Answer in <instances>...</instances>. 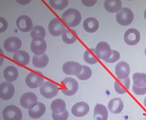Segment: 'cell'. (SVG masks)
<instances>
[{
	"instance_id": "cell-1",
	"label": "cell",
	"mask_w": 146,
	"mask_h": 120,
	"mask_svg": "<svg viewBox=\"0 0 146 120\" xmlns=\"http://www.w3.org/2000/svg\"><path fill=\"white\" fill-rule=\"evenodd\" d=\"M82 17L80 12L74 8H70L66 11L63 14L62 19L70 27L74 28L80 24Z\"/></svg>"
},
{
	"instance_id": "cell-2",
	"label": "cell",
	"mask_w": 146,
	"mask_h": 120,
	"mask_svg": "<svg viewBox=\"0 0 146 120\" xmlns=\"http://www.w3.org/2000/svg\"><path fill=\"white\" fill-rule=\"evenodd\" d=\"M132 90L135 94L141 95L146 93V74L136 73L133 76Z\"/></svg>"
},
{
	"instance_id": "cell-3",
	"label": "cell",
	"mask_w": 146,
	"mask_h": 120,
	"mask_svg": "<svg viewBox=\"0 0 146 120\" xmlns=\"http://www.w3.org/2000/svg\"><path fill=\"white\" fill-rule=\"evenodd\" d=\"M61 90L66 95L72 96L75 94L79 89L77 81L74 78L68 77L65 78L61 82Z\"/></svg>"
},
{
	"instance_id": "cell-4",
	"label": "cell",
	"mask_w": 146,
	"mask_h": 120,
	"mask_svg": "<svg viewBox=\"0 0 146 120\" xmlns=\"http://www.w3.org/2000/svg\"><path fill=\"white\" fill-rule=\"evenodd\" d=\"M134 17L133 12L130 9L127 7L121 8L116 15L117 22L123 26L130 25L132 22Z\"/></svg>"
},
{
	"instance_id": "cell-5",
	"label": "cell",
	"mask_w": 146,
	"mask_h": 120,
	"mask_svg": "<svg viewBox=\"0 0 146 120\" xmlns=\"http://www.w3.org/2000/svg\"><path fill=\"white\" fill-rule=\"evenodd\" d=\"M40 91L41 94L45 98L50 99L55 97L58 93V87L55 84L47 81L40 87Z\"/></svg>"
},
{
	"instance_id": "cell-6",
	"label": "cell",
	"mask_w": 146,
	"mask_h": 120,
	"mask_svg": "<svg viewBox=\"0 0 146 120\" xmlns=\"http://www.w3.org/2000/svg\"><path fill=\"white\" fill-rule=\"evenodd\" d=\"M94 53L97 57L106 62L111 55L112 50L108 43L102 41L97 44Z\"/></svg>"
},
{
	"instance_id": "cell-7",
	"label": "cell",
	"mask_w": 146,
	"mask_h": 120,
	"mask_svg": "<svg viewBox=\"0 0 146 120\" xmlns=\"http://www.w3.org/2000/svg\"><path fill=\"white\" fill-rule=\"evenodd\" d=\"M2 114L5 120H21L22 118L21 110L15 105H11L6 107Z\"/></svg>"
},
{
	"instance_id": "cell-8",
	"label": "cell",
	"mask_w": 146,
	"mask_h": 120,
	"mask_svg": "<svg viewBox=\"0 0 146 120\" xmlns=\"http://www.w3.org/2000/svg\"><path fill=\"white\" fill-rule=\"evenodd\" d=\"M48 28L50 34L56 37L63 34L66 30L64 24L57 18L51 20L48 24Z\"/></svg>"
},
{
	"instance_id": "cell-9",
	"label": "cell",
	"mask_w": 146,
	"mask_h": 120,
	"mask_svg": "<svg viewBox=\"0 0 146 120\" xmlns=\"http://www.w3.org/2000/svg\"><path fill=\"white\" fill-rule=\"evenodd\" d=\"M36 95L32 92H28L23 94L20 98V103L24 109H30L35 106L38 103Z\"/></svg>"
},
{
	"instance_id": "cell-10",
	"label": "cell",
	"mask_w": 146,
	"mask_h": 120,
	"mask_svg": "<svg viewBox=\"0 0 146 120\" xmlns=\"http://www.w3.org/2000/svg\"><path fill=\"white\" fill-rule=\"evenodd\" d=\"M15 92V89L13 84L5 82L0 86V97L4 100L11 99L13 97Z\"/></svg>"
},
{
	"instance_id": "cell-11",
	"label": "cell",
	"mask_w": 146,
	"mask_h": 120,
	"mask_svg": "<svg viewBox=\"0 0 146 120\" xmlns=\"http://www.w3.org/2000/svg\"><path fill=\"white\" fill-rule=\"evenodd\" d=\"M82 69V65L79 63L74 61H68L64 64L62 70L64 73L68 75L77 76Z\"/></svg>"
},
{
	"instance_id": "cell-12",
	"label": "cell",
	"mask_w": 146,
	"mask_h": 120,
	"mask_svg": "<svg viewBox=\"0 0 146 120\" xmlns=\"http://www.w3.org/2000/svg\"><path fill=\"white\" fill-rule=\"evenodd\" d=\"M22 45V42L19 38L11 37L7 38L5 41L3 46L7 52L13 53L18 51Z\"/></svg>"
},
{
	"instance_id": "cell-13",
	"label": "cell",
	"mask_w": 146,
	"mask_h": 120,
	"mask_svg": "<svg viewBox=\"0 0 146 120\" xmlns=\"http://www.w3.org/2000/svg\"><path fill=\"white\" fill-rule=\"evenodd\" d=\"M141 35L139 32L136 29L130 28L125 32L124 37L125 41L127 45H135L139 41Z\"/></svg>"
},
{
	"instance_id": "cell-14",
	"label": "cell",
	"mask_w": 146,
	"mask_h": 120,
	"mask_svg": "<svg viewBox=\"0 0 146 120\" xmlns=\"http://www.w3.org/2000/svg\"><path fill=\"white\" fill-rule=\"evenodd\" d=\"M16 25L19 30L23 32H28L33 29V24L31 19L25 15L19 16L16 21Z\"/></svg>"
},
{
	"instance_id": "cell-15",
	"label": "cell",
	"mask_w": 146,
	"mask_h": 120,
	"mask_svg": "<svg viewBox=\"0 0 146 120\" xmlns=\"http://www.w3.org/2000/svg\"><path fill=\"white\" fill-rule=\"evenodd\" d=\"M90 111L89 105L84 102H79L76 103L73 106L71 109L72 115L78 117L86 115Z\"/></svg>"
},
{
	"instance_id": "cell-16",
	"label": "cell",
	"mask_w": 146,
	"mask_h": 120,
	"mask_svg": "<svg viewBox=\"0 0 146 120\" xmlns=\"http://www.w3.org/2000/svg\"><path fill=\"white\" fill-rule=\"evenodd\" d=\"M44 80L43 77L38 73L31 72L27 77L26 83L29 88L35 89L41 86Z\"/></svg>"
},
{
	"instance_id": "cell-17",
	"label": "cell",
	"mask_w": 146,
	"mask_h": 120,
	"mask_svg": "<svg viewBox=\"0 0 146 120\" xmlns=\"http://www.w3.org/2000/svg\"><path fill=\"white\" fill-rule=\"evenodd\" d=\"M115 73L119 80L125 79L128 77L130 73L129 65L124 61H121L116 66Z\"/></svg>"
},
{
	"instance_id": "cell-18",
	"label": "cell",
	"mask_w": 146,
	"mask_h": 120,
	"mask_svg": "<svg viewBox=\"0 0 146 120\" xmlns=\"http://www.w3.org/2000/svg\"><path fill=\"white\" fill-rule=\"evenodd\" d=\"M124 105L122 100L119 98L112 99L108 103V109L111 113L118 114L122 111Z\"/></svg>"
},
{
	"instance_id": "cell-19",
	"label": "cell",
	"mask_w": 146,
	"mask_h": 120,
	"mask_svg": "<svg viewBox=\"0 0 146 120\" xmlns=\"http://www.w3.org/2000/svg\"><path fill=\"white\" fill-rule=\"evenodd\" d=\"M47 45L45 41L33 40L31 44V49L32 52L36 55H43L46 51Z\"/></svg>"
},
{
	"instance_id": "cell-20",
	"label": "cell",
	"mask_w": 146,
	"mask_h": 120,
	"mask_svg": "<svg viewBox=\"0 0 146 120\" xmlns=\"http://www.w3.org/2000/svg\"><path fill=\"white\" fill-rule=\"evenodd\" d=\"M108 113L106 107L101 104H97L94 109V120H107Z\"/></svg>"
},
{
	"instance_id": "cell-21",
	"label": "cell",
	"mask_w": 146,
	"mask_h": 120,
	"mask_svg": "<svg viewBox=\"0 0 146 120\" xmlns=\"http://www.w3.org/2000/svg\"><path fill=\"white\" fill-rule=\"evenodd\" d=\"M46 111L45 105L42 103L38 102L33 107L29 109V116L33 119L40 118L45 114Z\"/></svg>"
},
{
	"instance_id": "cell-22",
	"label": "cell",
	"mask_w": 146,
	"mask_h": 120,
	"mask_svg": "<svg viewBox=\"0 0 146 120\" xmlns=\"http://www.w3.org/2000/svg\"><path fill=\"white\" fill-rule=\"evenodd\" d=\"M83 27L85 30L90 33L96 32L99 29V23L96 18L89 17L84 20Z\"/></svg>"
},
{
	"instance_id": "cell-23",
	"label": "cell",
	"mask_w": 146,
	"mask_h": 120,
	"mask_svg": "<svg viewBox=\"0 0 146 120\" xmlns=\"http://www.w3.org/2000/svg\"><path fill=\"white\" fill-rule=\"evenodd\" d=\"M115 81L114 83L115 89L116 92L119 94L126 93L129 88L130 80L129 77L125 79Z\"/></svg>"
},
{
	"instance_id": "cell-24",
	"label": "cell",
	"mask_w": 146,
	"mask_h": 120,
	"mask_svg": "<svg viewBox=\"0 0 146 120\" xmlns=\"http://www.w3.org/2000/svg\"><path fill=\"white\" fill-rule=\"evenodd\" d=\"M104 5L105 9L109 13H115L120 10L122 2L119 0H107Z\"/></svg>"
},
{
	"instance_id": "cell-25",
	"label": "cell",
	"mask_w": 146,
	"mask_h": 120,
	"mask_svg": "<svg viewBox=\"0 0 146 120\" xmlns=\"http://www.w3.org/2000/svg\"><path fill=\"white\" fill-rule=\"evenodd\" d=\"M51 109L52 113L59 114L64 112L66 110V104L64 101L60 99L53 101L51 105Z\"/></svg>"
},
{
	"instance_id": "cell-26",
	"label": "cell",
	"mask_w": 146,
	"mask_h": 120,
	"mask_svg": "<svg viewBox=\"0 0 146 120\" xmlns=\"http://www.w3.org/2000/svg\"><path fill=\"white\" fill-rule=\"evenodd\" d=\"M18 75L17 69L13 66L7 67L4 71V77L5 79L9 82H12L16 80Z\"/></svg>"
},
{
	"instance_id": "cell-27",
	"label": "cell",
	"mask_w": 146,
	"mask_h": 120,
	"mask_svg": "<svg viewBox=\"0 0 146 120\" xmlns=\"http://www.w3.org/2000/svg\"><path fill=\"white\" fill-rule=\"evenodd\" d=\"M13 59L17 62L23 65L27 66L30 62V57L29 53L26 51L19 50L15 53Z\"/></svg>"
},
{
	"instance_id": "cell-28",
	"label": "cell",
	"mask_w": 146,
	"mask_h": 120,
	"mask_svg": "<svg viewBox=\"0 0 146 120\" xmlns=\"http://www.w3.org/2000/svg\"><path fill=\"white\" fill-rule=\"evenodd\" d=\"M48 62L49 58L46 54L39 56L35 55L33 57V64L36 67L44 68L48 65Z\"/></svg>"
},
{
	"instance_id": "cell-29",
	"label": "cell",
	"mask_w": 146,
	"mask_h": 120,
	"mask_svg": "<svg viewBox=\"0 0 146 120\" xmlns=\"http://www.w3.org/2000/svg\"><path fill=\"white\" fill-rule=\"evenodd\" d=\"M46 35L45 29L42 26L40 25L34 27L31 32V37L33 40H43Z\"/></svg>"
},
{
	"instance_id": "cell-30",
	"label": "cell",
	"mask_w": 146,
	"mask_h": 120,
	"mask_svg": "<svg viewBox=\"0 0 146 120\" xmlns=\"http://www.w3.org/2000/svg\"><path fill=\"white\" fill-rule=\"evenodd\" d=\"M76 33L73 30L67 29L62 36V39L64 43L68 44L74 43L77 40Z\"/></svg>"
},
{
	"instance_id": "cell-31",
	"label": "cell",
	"mask_w": 146,
	"mask_h": 120,
	"mask_svg": "<svg viewBox=\"0 0 146 120\" xmlns=\"http://www.w3.org/2000/svg\"><path fill=\"white\" fill-rule=\"evenodd\" d=\"M68 1L67 0H50L49 1V4L53 8L59 10H62L67 7L68 4Z\"/></svg>"
},
{
	"instance_id": "cell-32",
	"label": "cell",
	"mask_w": 146,
	"mask_h": 120,
	"mask_svg": "<svg viewBox=\"0 0 146 120\" xmlns=\"http://www.w3.org/2000/svg\"><path fill=\"white\" fill-rule=\"evenodd\" d=\"M91 69L89 67L82 65V69L80 74L77 76V78L82 81L87 80L90 79L92 75Z\"/></svg>"
},
{
	"instance_id": "cell-33",
	"label": "cell",
	"mask_w": 146,
	"mask_h": 120,
	"mask_svg": "<svg viewBox=\"0 0 146 120\" xmlns=\"http://www.w3.org/2000/svg\"><path fill=\"white\" fill-rule=\"evenodd\" d=\"M92 51V53H91L88 50H86L83 56L85 61L91 65L95 64L98 62V60L93 54L94 53L93 49Z\"/></svg>"
},
{
	"instance_id": "cell-34",
	"label": "cell",
	"mask_w": 146,
	"mask_h": 120,
	"mask_svg": "<svg viewBox=\"0 0 146 120\" xmlns=\"http://www.w3.org/2000/svg\"><path fill=\"white\" fill-rule=\"evenodd\" d=\"M120 57V54L118 51L113 50L110 57L105 62L108 63H115L119 60Z\"/></svg>"
},
{
	"instance_id": "cell-35",
	"label": "cell",
	"mask_w": 146,
	"mask_h": 120,
	"mask_svg": "<svg viewBox=\"0 0 146 120\" xmlns=\"http://www.w3.org/2000/svg\"><path fill=\"white\" fill-rule=\"evenodd\" d=\"M69 116V113L67 110L64 113L59 114L52 113V116L54 120H67Z\"/></svg>"
},
{
	"instance_id": "cell-36",
	"label": "cell",
	"mask_w": 146,
	"mask_h": 120,
	"mask_svg": "<svg viewBox=\"0 0 146 120\" xmlns=\"http://www.w3.org/2000/svg\"><path fill=\"white\" fill-rule=\"evenodd\" d=\"M0 18V32L2 33L7 29L8 25L7 21L5 18L1 17Z\"/></svg>"
},
{
	"instance_id": "cell-37",
	"label": "cell",
	"mask_w": 146,
	"mask_h": 120,
	"mask_svg": "<svg viewBox=\"0 0 146 120\" xmlns=\"http://www.w3.org/2000/svg\"><path fill=\"white\" fill-rule=\"evenodd\" d=\"M97 1H82V2L85 6L91 7L94 5Z\"/></svg>"
},
{
	"instance_id": "cell-38",
	"label": "cell",
	"mask_w": 146,
	"mask_h": 120,
	"mask_svg": "<svg viewBox=\"0 0 146 120\" xmlns=\"http://www.w3.org/2000/svg\"><path fill=\"white\" fill-rule=\"evenodd\" d=\"M144 105L145 107L146 108V97L145 98L144 101Z\"/></svg>"
},
{
	"instance_id": "cell-39",
	"label": "cell",
	"mask_w": 146,
	"mask_h": 120,
	"mask_svg": "<svg viewBox=\"0 0 146 120\" xmlns=\"http://www.w3.org/2000/svg\"><path fill=\"white\" fill-rule=\"evenodd\" d=\"M144 17L145 19H146V9L144 11Z\"/></svg>"
},
{
	"instance_id": "cell-40",
	"label": "cell",
	"mask_w": 146,
	"mask_h": 120,
	"mask_svg": "<svg viewBox=\"0 0 146 120\" xmlns=\"http://www.w3.org/2000/svg\"><path fill=\"white\" fill-rule=\"evenodd\" d=\"M145 55L146 56V48L145 50Z\"/></svg>"
},
{
	"instance_id": "cell-41",
	"label": "cell",
	"mask_w": 146,
	"mask_h": 120,
	"mask_svg": "<svg viewBox=\"0 0 146 120\" xmlns=\"http://www.w3.org/2000/svg\"><path fill=\"white\" fill-rule=\"evenodd\" d=\"M144 120H146V119H145Z\"/></svg>"
}]
</instances>
